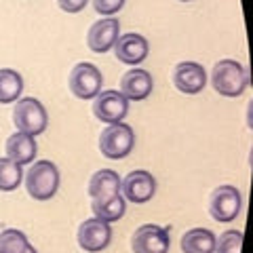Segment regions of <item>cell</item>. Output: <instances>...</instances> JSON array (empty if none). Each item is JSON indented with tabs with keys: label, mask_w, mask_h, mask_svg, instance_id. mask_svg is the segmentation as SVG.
Here are the masks:
<instances>
[{
	"label": "cell",
	"mask_w": 253,
	"mask_h": 253,
	"mask_svg": "<svg viewBox=\"0 0 253 253\" xmlns=\"http://www.w3.org/2000/svg\"><path fill=\"white\" fill-rule=\"evenodd\" d=\"M173 84L184 95H199L207 86V70L196 61H181L173 70Z\"/></svg>",
	"instance_id": "cell-11"
},
{
	"label": "cell",
	"mask_w": 253,
	"mask_h": 253,
	"mask_svg": "<svg viewBox=\"0 0 253 253\" xmlns=\"http://www.w3.org/2000/svg\"><path fill=\"white\" fill-rule=\"evenodd\" d=\"M91 211H93V217H99L112 224V221H118L125 211H126V201L123 199V194H112V196H106V199H95L91 201Z\"/></svg>",
	"instance_id": "cell-18"
},
{
	"label": "cell",
	"mask_w": 253,
	"mask_h": 253,
	"mask_svg": "<svg viewBox=\"0 0 253 253\" xmlns=\"http://www.w3.org/2000/svg\"><path fill=\"white\" fill-rule=\"evenodd\" d=\"M152 86H154L152 76H150V72H146V70H141V68H133L131 72H126L121 78V93L129 101L148 99L150 93H152Z\"/></svg>",
	"instance_id": "cell-14"
},
{
	"label": "cell",
	"mask_w": 253,
	"mask_h": 253,
	"mask_svg": "<svg viewBox=\"0 0 253 253\" xmlns=\"http://www.w3.org/2000/svg\"><path fill=\"white\" fill-rule=\"evenodd\" d=\"M61 175L51 161H36L26 173V190L34 201H51L59 192Z\"/></svg>",
	"instance_id": "cell-2"
},
{
	"label": "cell",
	"mask_w": 253,
	"mask_h": 253,
	"mask_svg": "<svg viewBox=\"0 0 253 253\" xmlns=\"http://www.w3.org/2000/svg\"><path fill=\"white\" fill-rule=\"evenodd\" d=\"M93 114L97 121L112 125L123 123L126 114H129V99L125 97L121 91H99V95L93 101Z\"/></svg>",
	"instance_id": "cell-8"
},
{
	"label": "cell",
	"mask_w": 253,
	"mask_h": 253,
	"mask_svg": "<svg viewBox=\"0 0 253 253\" xmlns=\"http://www.w3.org/2000/svg\"><path fill=\"white\" fill-rule=\"evenodd\" d=\"M121 192V175L112 169H99L93 173L89 179V196L91 201L95 199H106Z\"/></svg>",
	"instance_id": "cell-16"
},
{
	"label": "cell",
	"mask_w": 253,
	"mask_h": 253,
	"mask_svg": "<svg viewBox=\"0 0 253 253\" xmlns=\"http://www.w3.org/2000/svg\"><path fill=\"white\" fill-rule=\"evenodd\" d=\"M177 2H190V0H177Z\"/></svg>",
	"instance_id": "cell-26"
},
{
	"label": "cell",
	"mask_w": 253,
	"mask_h": 253,
	"mask_svg": "<svg viewBox=\"0 0 253 253\" xmlns=\"http://www.w3.org/2000/svg\"><path fill=\"white\" fill-rule=\"evenodd\" d=\"M241 247H243L241 230H226L215 241V253H241Z\"/></svg>",
	"instance_id": "cell-22"
},
{
	"label": "cell",
	"mask_w": 253,
	"mask_h": 253,
	"mask_svg": "<svg viewBox=\"0 0 253 253\" xmlns=\"http://www.w3.org/2000/svg\"><path fill=\"white\" fill-rule=\"evenodd\" d=\"M4 150H6V158H11L13 163H17L23 167V165L34 163V158L38 154V144L32 135L15 131L13 135H9V139H6Z\"/></svg>",
	"instance_id": "cell-15"
},
{
	"label": "cell",
	"mask_w": 253,
	"mask_h": 253,
	"mask_svg": "<svg viewBox=\"0 0 253 253\" xmlns=\"http://www.w3.org/2000/svg\"><path fill=\"white\" fill-rule=\"evenodd\" d=\"M21 253H38V251H36V249H34V247H32V245L28 243V245H26V249H23Z\"/></svg>",
	"instance_id": "cell-25"
},
{
	"label": "cell",
	"mask_w": 253,
	"mask_h": 253,
	"mask_svg": "<svg viewBox=\"0 0 253 253\" xmlns=\"http://www.w3.org/2000/svg\"><path fill=\"white\" fill-rule=\"evenodd\" d=\"M169 228L144 224L139 226L131 236V249L133 253H169Z\"/></svg>",
	"instance_id": "cell-9"
},
{
	"label": "cell",
	"mask_w": 253,
	"mask_h": 253,
	"mask_svg": "<svg viewBox=\"0 0 253 253\" xmlns=\"http://www.w3.org/2000/svg\"><path fill=\"white\" fill-rule=\"evenodd\" d=\"M135 148V133L126 123L108 125L99 135V152L110 161H123Z\"/></svg>",
	"instance_id": "cell-4"
},
{
	"label": "cell",
	"mask_w": 253,
	"mask_h": 253,
	"mask_svg": "<svg viewBox=\"0 0 253 253\" xmlns=\"http://www.w3.org/2000/svg\"><path fill=\"white\" fill-rule=\"evenodd\" d=\"M57 4H59V9L63 13L76 15V13H81L86 4H89V0H57Z\"/></svg>",
	"instance_id": "cell-24"
},
{
	"label": "cell",
	"mask_w": 253,
	"mask_h": 253,
	"mask_svg": "<svg viewBox=\"0 0 253 253\" xmlns=\"http://www.w3.org/2000/svg\"><path fill=\"white\" fill-rule=\"evenodd\" d=\"M121 36V21L116 17H104L99 21H95L89 28V34H86V46L93 53H108L114 46V42Z\"/></svg>",
	"instance_id": "cell-12"
},
{
	"label": "cell",
	"mask_w": 253,
	"mask_h": 253,
	"mask_svg": "<svg viewBox=\"0 0 253 253\" xmlns=\"http://www.w3.org/2000/svg\"><path fill=\"white\" fill-rule=\"evenodd\" d=\"M23 93V76L17 70L0 68V104H15Z\"/></svg>",
	"instance_id": "cell-19"
},
{
	"label": "cell",
	"mask_w": 253,
	"mask_h": 253,
	"mask_svg": "<svg viewBox=\"0 0 253 253\" xmlns=\"http://www.w3.org/2000/svg\"><path fill=\"white\" fill-rule=\"evenodd\" d=\"M121 194L125 201H129L133 205H144L154 199L156 179L150 171L135 169L126 173V177H121Z\"/></svg>",
	"instance_id": "cell-7"
},
{
	"label": "cell",
	"mask_w": 253,
	"mask_h": 253,
	"mask_svg": "<svg viewBox=\"0 0 253 253\" xmlns=\"http://www.w3.org/2000/svg\"><path fill=\"white\" fill-rule=\"evenodd\" d=\"M26 232L17 230V228H6L0 232V253H21L28 245Z\"/></svg>",
	"instance_id": "cell-21"
},
{
	"label": "cell",
	"mask_w": 253,
	"mask_h": 253,
	"mask_svg": "<svg viewBox=\"0 0 253 253\" xmlns=\"http://www.w3.org/2000/svg\"><path fill=\"white\" fill-rule=\"evenodd\" d=\"M101 84H104V76H101L99 68L89 61L76 63L72 72H70V91H72L74 97L83 101L97 97L101 91Z\"/></svg>",
	"instance_id": "cell-5"
},
{
	"label": "cell",
	"mask_w": 253,
	"mask_h": 253,
	"mask_svg": "<svg viewBox=\"0 0 253 253\" xmlns=\"http://www.w3.org/2000/svg\"><path fill=\"white\" fill-rule=\"evenodd\" d=\"M23 181V167L11 158H0V192H13Z\"/></svg>",
	"instance_id": "cell-20"
},
{
	"label": "cell",
	"mask_w": 253,
	"mask_h": 253,
	"mask_svg": "<svg viewBox=\"0 0 253 253\" xmlns=\"http://www.w3.org/2000/svg\"><path fill=\"white\" fill-rule=\"evenodd\" d=\"M112 243V228L108 221L99 217H89L84 219L81 228H78V245L81 249L89 253H99Z\"/></svg>",
	"instance_id": "cell-10"
},
{
	"label": "cell",
	"mask_w": 253,
	"mask_h": 253,
	"mask_svg": "<svg viewBox=\"0 0 253 253\" xmlns=\"http://www.w3.org/2000/svg\"><path fill=\"white\" fill-rule=\"evenodd\" d=\"M112 49L118 61L126 63V66H137L148 57L150 42L146 41V36L137 34V32H126V34L118 36Z\"/></svg>",
	"instance_id": "cell-13"
},
{
	"label": "cell",
	"mask_w": 253,
	"mask_h": 253,
	"mask_svg": "<svg viewBox=\"0 0 253 253\" xmlns=\"http://www.w3.org/2000/svg\"><path fill=\"white\" fill-rule=\"evenodd\" d=\"M241 209H243V196L239 192V188L224 184L213 190L211 201H209V213L215 221L230 224V221L239 217Z\"/></svg>",
	"instance_id": "cell-6"
},
{
	"label": "cell",
	"mask_w": 253,
	"mask_h": 253,
	"mask_svg": "<svg viewBox=\"0 0 253 253\" xmlns=\"http://www.w3.org/2000/svg\"><path fill=\"white\" fill-rule=\"evenodd\" d=\"M126 0H93V9L104 17H114L118 11H123Z\"/></svg>",
	"instance_id": "cell-23"
},
{
	"label": "cell",
	"mask_w": 253,
	"mask_h": 253,
	"mask_svg": "<svg viewBox=\"0 0 253 253\" xmlns=\"http://www.w3.org/2000/svg\"><path fill=\"white\" fill-rule=\"evenodd\" d=\"M215 241L209 228H192L181 236L179 247L184 253H215Z\"/></svg>",
	"instance_id": "cell-17"
},
{
	"label": "cell",
	"mask_w": 253,
	"mask_h": 253,
	"mask_svg": "<svg viewBox=\"0 0 253 253\" xmlns=\"http://www.w3.org/2000/svg\"><path fill=\"white\" fill-rule=\"evenodd\" d=\"M211 86L221 97H241L249 89V72L236 59H219L211 70Z\"/></svg>",
	"instance_id": "cell-1"
},
{
	"label": "cell",
	"mask_w": 253,
	"mask_h": 253,
	"mask_svg": "<svg viewBox=\"0 0 253 253\" xmlns=\"http://www.w3.org/2000/svg\"><path fill=\"white\" fill-rule=\"evenodd\" d=\"M13 123L17 126V131L36 137V135H42L46 131L49 114H46V108L42 106L41 99L19 97L15 101V108H13Z\"/></svg>",
	"instance_id": "cell-3"
}]
</instances>
